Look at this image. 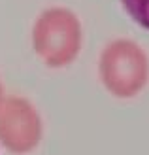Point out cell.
Listing matches in <instances>:
<instances>
[{
    "label": "cell",
    "instance_id": "cell-3",
    "mask_svg": "<svg viewBox=\"0 0 149 155\" xmlns=\"http://www.w3.org/2000/svg\"><path fill=\"white\" fill-rule=\"evenodd\" d=\"M44 136V121L36 106L25 97H8L0 104V144L8 151H34Z\"/></svg>",
    "mask_w": 149,
    "mask_h": 155
},
{
    "label": "cell",
    "instance_id": "cell-4",
    "mask_svg": "<svg viewBox=\"0 0 149 155\" xmlns=\"http://www.w3.org/2000/svg\"><path fill=\"white\" fill-rule=\"evenodd\" d=\"M121 4L125 12L132 17V21L149 30V0H121Z\"/></svg>",
    "mask_w": 149,
    "mask_h": 155
},
{
    "label": "cell",
    "instance_id": "cell-5",
    "mask_svg": "<svg viewBox=\"0 0 149 155\" xmlns=\"http://www.w3.org/2000/svg\"><path fill=\"white\" fill-rule=\"evenodd\" d=\"M4 98H6V95H4V85H2V80H0V104L4 102Z\"/></svg>",
    "mask_w": 149,
    "mask_h": 155
},
{
    "label": "cell",
    "instance_id": "cell-1",
    "mask_svg": "<svg viewBox=\"0 0 149 155\" xmlns=\"http://www.w3.org/2000/svg\"><path fill=\"white\" fill-rule=\"evenodd\" d=\"M83 45L79 17L68 8H47L34 21L32 48L49 68H64L77 59Z\"/></svg>",
    "mask_w": 149,
    "mask_h": 155
},
{
    "label": "cell",
    "instance_id": "cell-2",
    "mask_svg": "<svg viewBox=\"0 0 149 155\" xmlns=\"http://www.w3.org/2000/svg\"><path fill=\"white\" fill-rule=\"evenodd\" d=\"M98 76L104 89L115 98H134L149 83V57L134 40L117 38L100 51Z\"/></svg>",
    "mask_w": 149,
    "mask_h": 155
}]
</instances>
